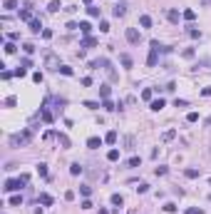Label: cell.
<instances>
[{
  "label": "cell",
  "mask_w": 211,
  "mask_h": 214,
  "mask_svg": "<svg viewBox=\"0 0 211 214\" xmlns=\"http://www.w3.org/2000/svg\"><path fill=\"white\" fill-rule=\"evenodd\" d=\"M40 117H42V122H47V125H52V122H55V117H52V112L47 110V105L40 107Z\"/></svg>",
  "instance_id": "obj_5"
},
{
  "label": "cell",
  "mask_w": 211,
  "mask_h": 214,
  "mask_svg": "<svg viewBox=\"0 0 211 214\" xmlns=\"http://www.w3.org/2000/svg\"><path fill=\"white\" fill-rule=\"evenodd\" d=\"M97 214H109V212H107V209H100V212H97Z\"/></svg>",
  "instance_id": "obj_59"
},
{
  "label": "cell",
  "mask_w": 211,
  "mask_h": 214,
  "mask_svg": "<svg viewBox=\"0 0 211 214\" xmlns=\"http://www.w3.org/2000/svg\"><path fill=\"white\" fill-rule=\"evenodd\" d=\"M100 33H109V23H107V20L100 23Z\"/></svg>",
  "instance_id": "obj_47"
},
{
  "label": "cell",
  "mask_w": 211,
  "mask_h": 214,
  "mask_svg": "<svg viewBox=\"0 0 211 214\" xmlns=\"http://www.w3.org/2000/svg\"><path fill=\"white\" fill-rule=\"evenodd\" d=\"M152 95H154V92H152L149 87H147V90H142V100H144V102H152Z\"/></svg>",
  "instance_id": "obj_30"
},
{
  "label": "cell",
  "mask_w": 211,
  "mask_h": 214,
  "mask_svg": "<svg viewBox=\"0 0 211 214\" xmlns=\"http://www.w3.org/2000/svg\"><path fill=\"white\" fill-rule=\"evenodd\" d=\"M25 75H28V67H23V65L15 70V77H25Z\"/></svg>",
  "instance_id": "obj_43"
},
{
  "label": "cell",
  "mask_w": 211,
  "mask_h": 214,
  "mask_svg": "<svg viewBox=\"0 0 211 214\" xmlns=\"http://www.w3.org/2000/svg\"><path fill=\"white\" fill-rule=\"evenodd\" d=\"M100 13H102L100 5H90V8H87V15H90V18H100Z\"/></svg>",
  "instance_id": "obj_20"
},
{
  "label": "cell",
  "mask_w": 211,
  "mask_h": 214,
  "mask_svg": "<svg viewBox=\"0 0 211 214\" xmlns=\"http://www.w3.org/2000/svg\"><path fill=\"white\" fill-rule=\"evenodd\" d=\"M206 125H211V117H209V120H206Z\"/></svg>",
  "instance_id": "obj_62"
},
{
  "label": "cell",
  "mask_w": 211,
  "mask_h": 214,
  "mask_svg": "<svg viewBox=\"0 0 211 214\" xmlns=\"http://www.w3.org/2000/svg\"><path fill=\"white\" fill-rule=\"evenodd\" d=\"M5 52H8V55H15V52H18V45H15V42H5Z\"/></svg>",
  "instance_id": "obj_25"
},
{
  "label": "cell",
  "mask_w": 211,
  "mask_h": 214,
  "mask_svg": "<svg viewBox=\"0 0 211 214\" xmlns=\"http://www.w3.org/2000/svg\"><path fill=\"white\" fill-rule=\"evenodd\" d=\"M18 37H20V35H18V33H8V40H10V42H15Z\"/></svg>",
  "instance_id": "obj_57"
},
{
  "label": "cell",
  "mask_w": 211,
  "mask_h": 214,
  "mask_svg": "<svg viewBox=\"0 0 211 214\" xmlns=\"http://www.w3.org/2000/svg\"><path fill=\"white\" fill-rule=\"evenodd\" d=\"M65 199H67V202H72V199H75V192H72V189H67V192H65Z\"/></svg>",
  "instance_id": "obj_53"
},
{
  "label": "cell",
  "mask_w": 211,
  "mask_h": 214,
  "mask_svg": "<svg viewBox=\"0 0 211 214\" xmlns=\"http://www.w3.org/2000/svg\"><path fill=\"white\" fill-rule=\"evenodd\" d=\"M80 30H82V35H85V37H90V33H92V25H90L87 20H82V23H80Z\"/></svg>",
  "instance_id": "obj_13"
},
{
  "label": "cell",
  "mask_w": 211,
  "mask_h": 214,
  "mask_svg": "<svg viewBox=\"0 0 211 214\" xmlns=\"http://www.w3.org/2000/svg\"><path fill=\"white\" fill-rule=\"evenodd\" d=\"M186 105H189L186 100H174V107H186Z\"/></svg>",
  "instance_id": "obj_54"
},
{
  "label": "cell",
  "mask_w": 211,
  "mask_h": 214,
  "mask_svg": "<svg viewBox=\"0 0 211 214\" xmlns=\"http://www.w3.org/2000/svg\"><path fill=\"white\" fill-rule=\"evenodd\" d=\"M85 107H87V110H100L102 105H100V102H85Z\"/></svg>",
  "instance_id": "obj_49"
},
{
  "label": "cell",
  "mask_w": 211,
  "mask_h": 214,
  "mask_svg": "<svg viewBox=\"0 0 211 214\" xmlns=\"http://www.w3.org/2000/svg\"><path fill=\"white\" fill-rule=\"evenodd\" d=\"M60 72H62V75H67V77H72V75H75V70H72V67H67V65H62V67H60Z\"/></svg>",
  "instance_id": "obj_40"
},
{
  "label": "cell",
  "mask_w": 211,
  "mask_h": 214,
  "mask_svg": "<svg viewBox=\"0 0 211 214\" xmlns=\"http://www.w3.org/2000/svg\"><path fill=\"white\" fill-rule=\"evenodd\" d=\"M107 159H109V162H117V159H119V149H109V152H107Z\"/></svg>",
  "instance_id": "obj_26"
},
{
  "label": "cell",
  "mask_w": 211,
  "mask_h": 214,
  "mask_svg": "<svg viewBox=\"0 0 211 214\" xmlns=\"http://www.w3.org/2000/svg\"><path fill=\"white\" fill-rule=\"evenodd\" d=\"M186 33H189L191 37H196V40L201 37V30H196V28H186Z\"/></svg>",
  "instance_id": "obj_36"
},
{
  "label": "cell",
  "mask_w": 211,
  "mask_h": 214,
  "mask_svg": "<svg viewBox=\"0 0 211 214\" xmlns=\"http://www.w3.org/2000/svg\"><path fill=\"white\" fill-rule=\"evenodd\" d=\"M164 105H167V102H164L162 97H159V100H152V102H149V107H152L154 112H159V110H164Z\"/></svg>",
  "instance_id": "obj_9"
},
{
  "label": "cell",
  "mask_w": 211,
  "mask_h": 214,
  "mask_svg": "<svg viewBox=\"0 0 211 214\" xmlns=\"http://www.w3.org/2000/svg\"><path fill=\"white\" fill-rule=\"evenodd\" d=\"M3 105H5V107H15V105H18V97H13V95H10V97H5V102H3Z\"/></svg>",
  "instance_id": "obj_32"
},
{
  "label": "cell",
  "mask_w": 211,
  "mask_h": 214,
  "mask_svg": "<svg viewBox=\"0 0 211 214\" xmlns=\"http://www.w3.org/2000/svg\"><path fill=\"white\" fill-rule=\"evenodd\" d=\"M87 147H90V149H100V147H102V140H100V137H90V140H87Z\"/></svg>",
  "instance_id": "obj_10"
},
{
  "label": "cell",
  "mask_w": 211,
  "mask_h": 214,
  "mask_svg": "<svg viewBox=\"0 0 211 214\" xmlns=\"http://www.w3.org/2000/svg\"><path fill=\"white\" fill-rule=\"evenodd\" d=\"M157 60H159V50H152V47H149V57H147V65H149V67H154V65H157Z\"/></svg>",
  "instance_id": "obj_7"
},
{
  "label": "cell",
  "mask_w": 211,
  "mask_h": 214,
  "mask_svg": "<svg viewBox=\"0 0 211 214\" xmlns=\"http://www.w3.org/2000/svg\"><path fill=\"white\" fill-rule=\"evenodd\" d=\"M18 182H20V184H23V187H25V184H28V182H30V174H20V177H18Z\"/></svg>",
  "instance_id": "obj_48"
},
{
  "label": "cell",
  "mask_w": 211,
  "mask_h": 214,
  "mask_svg": "<svg viewBox=\"0 0 211 214\" xmlns=\"http://www.w3.org/2000/svg\"><path fill=\"white\" fill-rule=\"evenodd\" d=\"M70 174H72V177L82 174V164H80V162H72V164H70Z\"/></svg>",
  "instance_id": "obj_15"
},
{
  "label": "cell",
  "mask_w": 211,
  "mask_h": 214,
  "mask_svg": "<svg viewBox=\"0 0 211 214\" xmlns=\"http://www.w3.org/2000/svg\"><path fill=\"white\" fill-rule=\"evenodd\" d=\"M82 3H87V5H92V0H82Z\"/></svg>",
  "instance_id": "obj_61"
},
{
  "label": "cell",
  "mask_w": 211,
  "mask_h": 214,
  "mask_svg": "<svg viewBox=\"0 0 211 214\" xmlns=\"http://www.w3.org/2000/svg\"><path fill=\"white\" fill-rule=\"evenodd\" d=\"M30 140H33V132L30 130H23V132H18V135L10 137V147H25Z\"/></svg>",
  "instance_id": "obj_1"
},
{
  "label": "cell",
  "mask_w": 211,
  "mask_h": 214,
  "mask_svg": "<svg viewBox=\"0 0 211 214\" xmlns=\"http://www.w3.org/2000/svg\"><path fill=\"white\" fill-rule=\"evenodd\" d=\"M3 189H5V192H18V189H23V184H20L18 179H8V182L3 184Z\"/></svg>",
  "instance_id": "obj_4"
},
{
  "label": "cell",
  "mask_w": 211,
  "mask_h": 214,
  "mask_svg": "<svg viewBox=\"0 0 211 214\" xmlns=\"http://www.w3.org/2000/svg\"><path fill=\"white\" fill-rule=\"evenodd\" d=\"M13 75H15V72H10V70H3V72H0V77H3V80H10Z\"/></svg>",
  "instance_id": "obj_50"
},
{
  "label": "cell",
  "mask_w": 211,
  "mask_h": 214,
  "mask_svg": "<svg viewBox=\"0 0 211 214\" xmlns=\"http://www.w3.org/2000/svg\"><path fill=\"white\" fill-rule=\"evenodd\" d=\"M60 8H62V5H60V0H50V5H47V10H50V13H57Z\"/></svg>",
  "instance_id": "obj_28"
},
{
  "label": "cell",
  "mask_w": 211,
  "mask_h": 214,
  "mask_svg": "<svg viewBox=\"0 0 211 214\" xmlns=\"http://www.w3.org/2000/svg\"><path fill=\"white\" fill-rule=\"evenodd\" d=\"M23 50H25V55H33V52H35V45H33V42H25Z\"/></svg>",
  "instance_id": "obj_33"
},
{
  "label": "cell",
  "mask_w": 211,
  "mask_h": 214,
  "mask_svg": "<svg viewBox=\"0 0 211 214\" xmlns=\"http://www.w3.org/2000/svg\"><path fill=\"white\" fill-rule=\"evenodd\" d=\"M80 194H82V197H90V194H92V187L82 184V187H80Z\"/></svg>",
  "instance_id": "obj_34"
},
{
  "label": "cell",
  "mask_w": 211,
  "mask_h": 214,
  "mask_svg": "<svg viewBox=\"0 0 211 214\" xmlns=\"http://www.w3.org/2000/svg\"><path fill=\"white\" fill-rule=\"evenodd\" d=\"M186 122H199V112H189L186 115Z\"/></svg>",
  "instance_id": "obj_38"
},
{
  "label": "cell",
  "mask_w": 211,
  "mask_h": 214,
  "mask_svg": "<svg viewBox=\"0 0 211 214\" xmlns=\"http://www.w3.org/2000/svg\"><path fill=\"white\" fill-rule=\"evenodd\" d=\"M201 95H204V97H211V87H204V90H201Z\"/></svg>",
  "instance_id": "obj_58"
},
{
  "label": "cell",
  "mask_w": 211,
  "mask_h": 214,
  "mask_svg": "<svg viewBox=\"0 0 211 214\" xmlns=\"http://www.w3.org/2000/svg\"><path fill=\"white\" fill-rule=\"evenodd\" d=\"M112 15H114V18H124V15H127V3L114 5V8H112Z\"/></svg>",
  "instance_id": "obj_6"
},
{
  "label": "cell",
  "mask_w": 211,
  "mask_h": 214,
  "mask_svg": "<svg viewBox=\"0 0 211 214\" xmlns=\"http://www.w3.org/2000/svg\"><path fill=\"white\" fill-rule=\"evenodd\" d=\"M45 67L47 70H52V72H57L62 65H60V57L55 55V52H45Z\"/></svg>",
  "instance_id": "obj_2"
},
{
  "label": "cell",
  "mask_w": 211,
  "mask_h": 214,
  "mask_svg": "<svg viewBox=\"0 0 211 214\" xmlns=\"http://www.w3.org/2000/svg\"><path fill=\"white\" fill-rule=\"evenodd\" d=\"M33 82H37V85L42 82V72H35V75H33Z\"/></svg>",
  "instance_id": "obj_52"
},
{
  "label": "cell",
  "mask_w": 211,
  "mask_h": 214,
  "mask_svg": "<svg viewBox=\"0 0 211 214\" xmlns=\"http://www.w3.org/2000/svg\"><path fill=\"white\" fill-rule=\"evenodd\" d=\"M124 35H127V42H132V45H137V42L142 40V35H139V30H137V28H127V33H124Z\"/></svg>",
  "instance_id": "obj_3"
},
{
  "label": "cell",
  "mask_w": 211,
  "mask_h": 214,
  "mask_svg": "<svg viewBox=\"0 0 211 214\" xmlns=\"http://www.w3.org/2000/svg\"><path fill=\"white\" fill-rule=\"evenodd\" d=\"M3 8H5V10H15V8H18V0H5Z\"/></svg>",
  "instance_id": "obj_31"
},
{
  "label": "cell",
  "mask_w": 211,
  "mask_h": 214,
  "mask_svg": "<svg viewBox=\"0 0 211 214\" xmlns=\"http://www.w3.org/2000/svg\"><path fill=\"white\" fill-rule=\"evenodd\" d=\"M40 204H42V207H52V197L42 192V194H40Z\"/></svg>",
  "instance_id": "obj_21"
},
{
  "label": "cell",
  "mask_w": 211,
  "mask_h": 214,
  "mask_svg": "<svg viewBox=\"0 0 211 214\" xmlns=\"http://www.w3.org/2000/svg\"><path fill=\"white\" fill-rule=\"evenodd\" d=\"M181 18H184V20H186V23H191V20H194V18H196V10H191V8H186V10H184V13H181Z\"/></svg>",
  "instance_id": "obj_11"
},
{
  "label": "cell",
  "mask_w": 211,
  "mask_h": 214,
  "mask_svg": "<svg viewBox=\"0 0 211 214\" xmlns=\"http://www.w3.org/2000/svg\"><path fill=\"white\" fill-rule=\"evenodd\" d=\"M167 18H169V23H179V18H181V15H179V10L172 8V10H167Z\"/></svg>",
  "instance_id": "obj_17"
},
{
  "label": "cell",
  "mask_w": 211,
  "mask_h": 214,
  "mask_svg": "<svg viewBox=\"0 0 211 214\" xmlns=\"http://www.w3.org/2000/svg\"><path fill=\"white\" fill-rule=\"evenodd\" d=\"M164 212L174 214V212H176V204H174V202H167V204H164Z\"/></svg>",
  "instance_id": "obj_37"
},
{
  "label": "cell",
  "mask_w": 211,
  "mask_h": 214,
  "mask_svg": "<svg viewBox=\"0 0 211 214\" xmlns=\"http://www.w3.org/2000/svg\"><path fill=\"white\" fill-rule=\"evenodd\" d=\"M10 204H13V207H20V204H23V197H20V194L10 197Z\"/></svg>",
  "instance_id": "obj_35"
},
{
  "label": "cell",
  "mask_w": 211,
  "mask_h": 214,
  "mask_svg": "<svg viewBox=\"0 0 211 214\" xmlns=\"http://www.w3.org/2000/svg\"><path fill=\"white\" fill-rule=\"evenodd\" d=\"M119 62H122V65H124V67H127V70H129V67H132V57H129V55H127V52H124V55H119Z\"/></svg>",
  "instance_id": "obj_22"
},
{
  "label": "cell",
  "mask_w": 211,
  "mask_h": 214,
  "mask_svg": "<svg viewBox=\"0 0 211 214\" xmlns=\"http://www.w3.org/2000/svg\"><path fill=\"white\" fill-rule=\"evenodd\" d=\"M184 174H186L189 179H199V177H201V172H199V169H194V167H189V169H184Z\"/></svg>",
  "instance_id": "obj_16"
},
{
  "label": "cell",
  "mask_w": 211,
  "mask_h": 214,
  "mask_svg": "<svg viewBox=\"0 0 211 214\" xmlns=\"http://www.w3.org/2000/svg\"><path fill=\"white\" fill-rule=\"evenodd\" d=\"M20 20H28V23H30V20H35V18H33V13L25 8V10H20Z\"/></svg>",
  "instance_id": "obj_24"
},
{
  "label": "cell",
  "mask_w": 211,
  "mask_h": 214,
  "mask_svg": "<svg viewBox=\"0 0 211 214\" xmlns=\"http://www.w3.org/2000/svg\"><path fill=\"white\" fill-rule=\"evenodd\" d=\"M112 204H114V207H122V204H124V197H122V194H112Z\"/></svg>",
  "instance_id": "obj_27"
},
{
  "label": "cell",
  "mask_w": 211,
  "mask_h": 214,
  "mask_svg": "<svg viewBox=\"0 0 211 214\" xmlns=\"http://www.w3.org/2000/svg\"><path fill=\"white\" fill-rule=\"evenodd\" d=\"M167 172H169V169H167V167H157V169H154V174H157V177H164V174H167Z\"/></svg>",
  "instance_id": "obj_44"
},
{
  "label": "cell",
  "mask_w": 211,
  "mask_h": 214,
  "mask_svg": "<svg viewBox=\"0 0 211 214\" xmlns=\"http://www.w3.org/2000/svg\"><path fill=\"white\" fill-rule=\"evenodd\" d=\"M109 92H112V90H109V85H100V97H102V100L109 97Z\"/></svg>",
  "instance_id": "obj_23"
},
{
  "label": "cell",
  "mask_w": 211,
  "mask_h": 214,
  "mask_svg": "<svg viewBox=\"0 0 211 214\" xmlns=\"http://www.w3.org/2000/svg\"><path fill=\"white\" fill-rule=\"evenodd\" d=\"M127 164H129V167H132V169H134V167H139V164H142V159H139V157H132V159H129V162H127Z\"/></svg>",
  "instance_id": "obj_42"
},
{
  "label": "cell",
  "mask_w": 211,
  "mask_h": 214,
  "mask_svg": "<svg viewBox=\"0 0 211 214\" xmlns=\"http://www.w3.org/2000/svg\"><path fill=\"white\" fill-rule=\"evenodd\" d=\"M102 107H105L107 112H114V110H119V105H114L109 97H107V100H102Z\"/></svg>",
  "instance_id": "obj_14"
},
{
  "label": "cell",
  "mask_w": 211,
  "mask_h": 214,
  "mask_svg": "<svg viewBox=\"0 0 211 214\" xmlns=\"http://www.w3.org/2000/svg\"><path fill=\"white\" fill-rule=\"evenodd\" d=\"M95 45H97V40H95V37H85V40L80 42V47H85V50H90V47H95Z\"/></svg>",
  "instance_id": "obj_12"
},
{
  "label": "cell",
  "mask_w": 211,
  "mask_h": 214,
  "mask_svg": "<svg viewBox=\"0 0 211 214\" xmlns=\"http://www.w3.org/2000/svg\"><path fill=\"white\" fill-rule=\"evenodd\" d=\"M57 140H60V144H62V147H70V140H67L65 135H57Z\"/></svg>",
  "instance_id": "obj_46"
},
{
  "label": "cell",
  "mask_w": 211,
  "mask_h": 214,
  "mask_svg": "<svg viewBox=\"0 0 211 214\" xmlns=\"http://www.w3.org/2000/svg\"><path fill=\"white\" fill-rule=\"evenodd\" d=\"M174 137H176L174 130H167V132H164V142H169V140H174Z\"/></svg>",
  "instance_id": "obj_41"
},
{
  "label": "cell",
  "mask_w": 211,
  "mask_h": 214,
  "mask_svg": "<svg viewBox=\"0 0 211 214\" xmlns=\"http://www.w3.org/2000/svg\"><path fill=\"white\" fill-rule=\"evenodd\" d=\"M137 192H139V194H144V192H149V184H144V182H142L139 187H137Z\"/></svg>",
  "instance_id": "obj_51"
},
{
  "label": "cell",
  "mask_w": 211,
  "mask_h": 214,
  "mask_svg": "<svg viewBox=\"0 0 211 214\" xmlns=\"http://www.w3.org/2000/svg\"><path fill=\"white\" fill-rule=\"evenodd\" d=\"M20 65H23V67H33V60H30V57H25V60H23Z\"/></svg>",
  "instance_id": "obj_55"
},
{
  "label": "cell",
  "mask_w": 211,
  "mask_h": 214,
  "mask_svg": "<svg viewBox=\"0 0 211 214\" xmlns=\"http://www.w3.org/2000/svg\"><path fill=\"white\" fill-rule=\"evenodd\" d=\"M105 142L107 144H117V132H114V130H109V132L105 135Z\"/></svg>",
  "instance_id": "obj_19"
},
{
  "label": "cell",
  "mask_w": 211,
  "mask_h": 214,
  "mask_svg": "<svg viewBox=\"0 0 211 214\" xmlns=\"http://www.w3.org/2000/svg\"><path fill=\"white\" fill-rule=\"evenodd\" d=\"M90 67H92V70H97V67H109V60H105V57H100V60H92V62H90Z\"/></svg>",
  "instance_id": "obj_8"
},
{
  "label": "cell",
  "mask_w": 211,
  "mask_h": 214,
  "mask_svg": "<svg viewBox=\"0 0 211 214\" xmlns=\"http://www.w3.org/2000/svg\"><path fill=\"white\" fill-rule=\"evenodd\" d=\"M184 214H204V209H199V207H189Z\"/></svg>",
  "instance_id": "obj_45"
},
{
  "label": "cell",
  "mask_w": 211,
  "mask_h": 214,
  "mask_svg": "<svg viewBox=\"0 0 211 214\" xmlns=\"http://www.w3.org/2000/svg\"><path fill=\"white\" fill-rule=\"evenodd\" d=\"M30 30H33L35 35H40V33H42V23H40V20H30Z\"/></svg>",
  "instance_id": "obj_18"
},
{
  "label": "cell",
  "mask_w": 211,
  "mask_h": 214,
  "mask_svg": "<svg viewBox=\"0 0 211 214\" xmlns=\"http://www.w3.org/2000/svg\"><path fill=\"white\" fill-rule=\"evenodd\" d=\"M42 37H45V40H50V37H52V30H47V28H45V30H42Z\"/></svg>",
  "instance_id": "obj_56"
},
{
  "label": "cell",
  "mask_w": 211,
  "mask_h": 214,
  "mask_svg": "<svg viewBox=\"0 0 211 214\" xmlns=\"http://www.w3.org/2000/svg\"><path fill=\"white\" fill-rule=\"evenodd\" d=\"M201 3H204V5H211V0H201Z\"/></svg>",
  "instance_id": "obj_60"
},
{
  "label": "cell",
  "mask_w": 211,
  "mask_h": 214,
  "mask_svg": "<svg viewBox=\"0 0 211 214\" xmlns=\"http://www.w3.org/2000/svg\"><path fill=\"white\" fill-rule=\"evenodd\" d=\"M37 174L40 177H47V164H37Z\"/></svg>",
  "instance_id": "obj_39"
},
{
  "label": "cell",
  "mask_w": 211,
  "mask_h": 214,
  "mask_svg": "<svg viewBox=\"0 0 211 214\" xmlns=\"http://www.w3.org/2000/svg\"><path fill=\"white\" fill-rule=\"evenodd\" d=\"M139 25H142V28H152V18H149V15H142V18H139Z\"/></svg>",
  "instance_id": "obj_29"
}]
</instances>
